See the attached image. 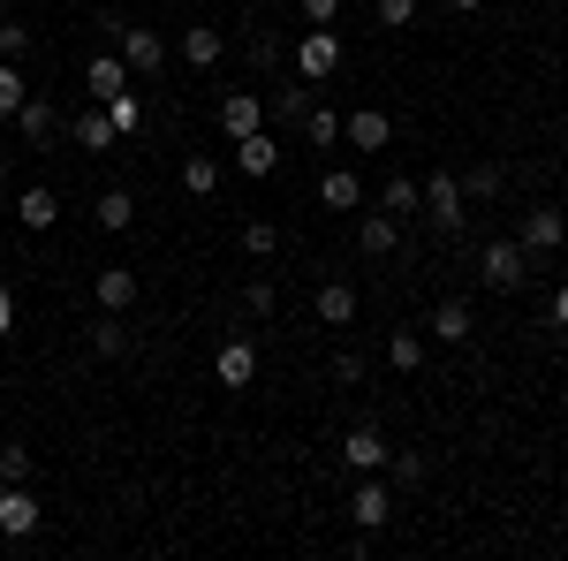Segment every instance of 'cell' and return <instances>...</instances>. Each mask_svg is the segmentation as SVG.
<instances>
[{"mask_svg": "<svg viewBox=\"0 0 568 561\" xmlns=\"http://www.w3.org/2000/svg\"><path fill=\"white\" fill-rule=\"evenodd\" d=\"M99 31L114 39V53L130 61V77H160L168 69V39L152 23H130V16H99Z\"/></svg>", "mask_w": 568, "mask_h": 561, "instance_id": "1", "label": "cell"}, {"mask_svg": "<svg viewBox=\"0 0 568 561\" xmlns=\"http://www.w3.org/2000/svg\"><path fill=\"white\" fill-rule=\"evenodd\" d=\"M342 69V39H334V23H304V39H296V77L304 84H326Z\"/></svg>", "mask_w": 568, "mask_h": 561, "instance_id": "2", "label": "cell"}, {"mask_svg": "<svg viewBox=\"0 0 568 561\" xmlns=\"http://www.w3.org/2000/svg\"><path fill=\"white\" fill-rule=\"evenodd\" d=\"M516 243H524L530 259H554V251L568 243V213H561V206H530L524 228H516Z\"/></svg>", "mask_w": 568, "mask_h": 561, "instance_id": "3", "label": "cell"}, {"mask_svg": "<svg viewBox=\"0 0 568 561\" xmlns=\"http://www.w3.org/2000/svg\"><path fill=\"white\" fill-rule=\"evenodd\" d=\"M349 517H356V531L372 539V531L394 517V485H379V478L364 471V478H356V493H349Z\"/></svg>", "mask_w": 568, "mask_h": 561, "instance_id": "4", "label": "cell"}, {"mask_svg": "<svg viewBox=\"0 0 568 561\" xmlns=\"http://www.w3.org/2000/svg\"><path fill=\"white\" fill-rule=\"evenodd\" d=\"M39 493H31V485H0V539H31V531H39Z\"/></svg>", "mask_w": 568, "mask_h": 561, "instance_id": "5", "label": "cell"}, {"mask_svg": "<svg viewBox=\"0 0 568 561\" xmlns=\"http://www.w3.org/2000/svg\"><path fill=\"white\" fill-rule=\"evenodd\" d=\"M485 289H524V273H530V251L524 243H485Z\"/></svg>", "mask_w": 568, "mask_h": 561, "instance_id": "6", "label": "cell"}, {"mask_svg": "<svg viewBox=\"0 0 568 561\" xmlns=\"http://www.w3.org/2000/svg\"><path fill=\"white\" fill-rule=\"evenodd\" d=\"M425 213H433L439 228H447V236L463 228V213H470V206H463V182H455L447 168H439V174H425Z\"/></svg>", "mask_w": 568, "mask_h": 561, "instance_id": "7", "label": "cell"}, {"mask_svg": "<svg viewBox=\"0 0 568 561\" xmlns=\"http://www.w3.org/2000/svg\"><path fill=\"white\" fill-rule=\"evenodd\" d=\"M342 463H349L356 478H364V471H387V432H379V425H356L349 440H342Z\"/></svg>", "mask_w": 568, "mask_h": 561, "instance_id": "8", "label": "cell"}, {"mask_svg": "<svg viewBox=\"0 0 568 561\" xmlns=\"http://www.w3.org/2000/svg\"><path fill=\"white\" fill-rule=\"evenodd\" d=\"M220 130H227V137L265 130V99H258V91H227V99H220Z\"/></svg>", "mask_w": 568, "mask_h": 561, "instance_id": "9", "label": "cell"}, {"mask_svg": "<svg viewBox=\"0 0 568 561\" xmlns=\"http://www.w3.org/2000/svg\"><path fill=\"white\" fill-rule=\"evenodd\" d=\"M213 372H220V388H251V380H258V349L251 342H220Z\"/></svg>", "mask_w": 568, "mask_h": 561, "instance_id": "10", "label": "cell"}, {"mask_svg": "<svg viewBox=\"0 0 568 561\" xmlns=\"http://www.w3.org/2000/svg\"><path fill=\"white\" fill-rule=\"evenodd\" d=\"M425 327H433V342H470V334H478V319H470V303H463V297L433 303V319H425Z\"/></svg>", "mask_w": 568, "mask_h": 561, "instance_id": "11", "label": "cell"}, {"mask_svg": "<svg viewBox=\"0 0 568 561\" xmlns=\"http://www.w3.org/2000/svg\"><path fill=\"white\" fill-rule=\"evenodd\" d=\"M84 91H91V99L130 91V61H122V53H99V61H84Z\"/></svg>", "mask_w": 568, "mask_h": 561, "instance_id": "12", "label": "cell"}, {"mask_svg": "<svg viewBox=\"0 0 568 561\" xmlns=\"http://www.w3.org/2000/svg\"><path fill=\"white\" fill-rule=\"evenodd\" d=\"M69 137H77L84 152H114V144H122V137H114V122H106V107H99V99H91L84 114L69 122Z\"/></svg>", "mask_w": 568, "mask_h": 561, "instance_id": "13", "label": "cell"}, {"mask_svg": "<svg viewBox=\"0 0 568 561\" xmlns=\"http://www.w3.org/2000/svg\"><path fill=\"white\" fill-rule=\"evenodd\" d=\"M342 137H349V144H364V152H387L394 122H387V114H379V107H356L349 122H342Z\"/></svg>", "mask_w": 568, "mask_h": 561, "instance_id": "14", "label": "cell"}, {"mask_svg": "<svg viewBox=\"0 0 568 561\" xmlns=\"http://www.w3.org/2000/svg\"><path fill=\"white\" fill-rule=\"evenodd\" d=\"M235 160H243V174H251V182H265V174L281 168V144H273L265 130H251V137H235Z\"/></svg>", "mask_w": 568, "mask_h": 561, "instance_id": "15", "label": "cell"}, {"mask_svg": "<svg viewBox=\"0 0 568 561\" xmlns=\"http://www.w3.org/2000/svg\"><path fill=\"white\" fill-rule=\"evenodd\" d=\"M16 220H23V228H31V236H45V228H53V220H61V198H53V190H45V182H31V190H23V198H16Z\"/></svg>", "mask_w": 568, "mask_h": 561, "instance_id": "16", "label": "cell"}, {"mask_svg": "<svg viewBox=\"0 0 568 561\" xmlns=\"http://www.w3.org/2000/svg\"><path fill=\"white\" fill-rule=\"evenodd\" d=\"M91 297H99V311H130L136 303V273L130 266H106V273L91 281Z\"/></svg>", "mask_w": 568, "mask_h": 561, "instance_id": "17", "label": "cell"}, {"mask_svg": "<svg viewBox=\"0 0 568 561\" xmlns=\"http://www.w3.org/2000/svg\"><path fill=\"white\" fill-rule=\"evenodd\" d=\"M220 53H227V39H220L213 23H190V31H182V61H190V69H220Z\"/></svg>", "mask_w": 568, "mask_h": 561, "instance_id": "18", "label": "cell"}, {"mask_svg": "<svg viewBox=\"0 0 568 561\" xmlns=\"http://www.w3.org/2000/svg\"><path fill=\"white\" fill-rule=\"evenodd\" d=\"M356 243H364V259H387L394 243H402V220H394V213H364Z\"/></svg>", "mask_w": 568, "mask_h": 561, "instance_id": "19", "label": "cell"}, {"mask_svg": "<svg viewBox=\"0 0 568 561\" xmlns=\"http://www.w3.org/2000/svg\"><path fill=\"white\" fill-rule=\"evenodd\" d=\"M311 311H318V327H349V319H356V289H349V281H326Z\"/></svg>", "mask_w": 568, "mask_h": 561, "instance_id": "20", "label": "cell"}, {"mask_svg": "<svg viewBox=\"0 0 568 561\" xmlns=\"http://www.w3.org/2000/svg\"><path fill=\"white\" fill-rule=\"evenodd\" d=\"M318 206H334V213H356V206H364V182H356L349 168H334L326 182H318Z\"/></svg>", "mask_w": 568, "mask_h": 561, "instance_id": "21", "label": "cell"}, {"mask_svg": "<svg viewBox=\"0 0 568 561\" xmlns=\"http://www.w3.org/2000/svg\"><path fill=\"white\" fill-rule=\"evenodd\" d=\"M53 122H61V114H53V99H39V91L16 107V130L31 137V144H45V137H53Z\"/></svg>", "mask_w": 568, "mask_h": 561, "instance_id": "22", "label": "cell"}, {"mask_svg": "<svg viewBox=\"0 0 568 561\" xmlns=\"http://www.w3.org/2000/svg\"><path fill=\"white\" fill-rule=\"evenodd\" d=\"M379 213H394V220L425 213V190H417V182H409V174H394L387 190H379Z\"/></svg>", "mask_w": 568, "mask_h": 561, "instance_id": "23", "label": "cell"}, {"mask_svg": "<svg viewBox=\"0 0 568 561\" xmlns=\"http://www.w3.org/2000/svg\"><path fill=\"white\" fill-rule=\"evenodd\" d=\"M99 107H106L114 137H136V130H144V99H136V91H114V99H99Z\"/></svg>", "mask_w": 568, "mask_h": 561, "instance_id": "24", "label": "cell"}, {"mask_svg": "<svg viewBox=\"0 0 568 561\" xmlns=\"http://www.w3.org/2000/svg\"><path fill=\"white\" fill-rule=\"evenodd\" d=\"M182 190H190V198H213L220 190V160L213 152H190V160H182Z\"/></svg>", "mask_w": 568, "mask_h": 561, "instance_id": "25", "label": "cell"}, {"mask_svg": "<svg viewBox=\"0 0 568 561\" xmlns=\"http://www.w3.org/2000/svg\"><path fill=\"white\" fill-rule=\"evenodd\" d=\"M31 99V77H23V61H0V122H16V107Z\"/></svg>", "mask_w": 568, "mask_h": 561, "instance_id": "26", "label": "cell"}, {"mask_svg": "<svg viewBox=\"0 0 568 561\" xmlns=\"http://www.w3.org/2000/svg\"><path fill=\"white\" fill-rule=\"evenodd\" d=\"M91 357H130V327H122V311H106V319L91 327Z\"/></svg>", "mask_w": 568, "mask_h": 561, "instance_id": "27", "label": "cell"}, {"mask_svg": "<svg viewBox=\"0 0 568 561\" xmlns=\"http://www.w3.org/2000/svg\"><path fill=\"white\" fill-rule=\"evenodd\" d=\"M455 182H463V206H493L500 198V168H463Z\"/></svg>", "mask_w": 568, "mask_h": 561, "instance_id": "28", "label": "cell"}, {"mask_svg": "<svg viewBox=\"0 0 568 561\" xmlns=\"http://www.w3.org/2000/svg\"><path fill=\"white\" fill-rule=\"evenodd\" d=\"M130 220H136V198H130V190H106V198H99V228H114V236H122Z\"/></svg>", "mask_w": 568, "mask_h": 561, "instance_id": "29", "label": "cell"}, {"mask_svg": "<svg viewBox=\"0 0 568 561\" xmlns=\"http://www.w3.org/2000/svg\"><path fill=\"white\" fill-rule=\"evenodd\" d=\"M273 243H281L273 220H243V259H273Z\"/></svg>", "mask_w": 568, "mask_h": 561, "instance_id": "30", "label": "cell"}, {"mask_svg": "<svg viewBox=\"0 0 568 561\" xmlns=\"http://www.w3.org/2000/svg\"><path fill=\"white\" fill-rule=\"evenodd\" d=\"M265 114H281V122H304V114H311V84L273 91V107H265Z\"/></svg>", "mask_w": 568, "mask_h": 561, "instance_id": "31", "label": "cell"}, {"mask_svg": "<svg viewBox=\"0 0 568 561\" xmlns=\"http://www.w3.org/2000/svg\"><path fill=\"white\" fill-rule=\"evenodd\" d=\"M387 364H394V372H417V364H425V342H417V334H394V342H387Z\"/></svg>", "mask_w": 568, "mask_h": 561, "instance_id": "32", "label": "cell"}, {"mask_svg": "<svg viewBox=\"0 0 568 561\" xmlns=\"http://www.w3.org/2000/svg\"><path fill=\"white\" fill-rule=\"evenodd\" d=\"M23 478H31V448L8 440V448H0V485H23Z\"/></svg>", "mask_w": 568, "mask_h": 561, "instance_id": "33", "label": "cell"}, {"mask_svg": "<svg viewBox=\"0 0 568 561\" xmlns=\"http://www.w3.org/2000/svg\"><path fill=\"white\" fill-rule=\"evenodd\" d=\"M23 53H31V23H8L0 16V61H23Z\"/></svg>", "mask_w": 568, "mask_h": 561, "instance_id": "34", "label": "cell"}, {"mask_svg": "<svg viewBox=\"0 0 568 561\" xmlns=\"http://www.w3.org/2000/svg\"><path fill=\"white\" fill-rule=\"evenodd\" d=\"M387 463H394V485H425V455L417 448H402V455L387 448Z\"/></svg>", "mask_w": 568, "mask_h": 561, "instance_id": "35", "label": "cell"}, {"mask_svg": "<svg viewBox=\"0 0 568 561\" xmlns=\"http://www.w3.org/2000/svg\"><path fill=\"white\" fill-rule=\"evenodd\" d=\"M304 137H311V144H334V137H342V114H326V107H311V114H304Z\"/></svg>", "mask_w": 568, "mask_h": 561, "instance_id": "36", "label": "cell"}, {"mask_svg": "<svg viewBox=\"0 0 568 561\" xmlns=\"http://www.w3.org/2000/svg\"><path fill=\"white\" fill-rule=\"evenodd\" d=\"M372 16H379L387 31H402V23H417V0H372Z\"/></svg>", "mask_w": 568, "mask_h": 561, "instance_id": "37", "label": "cell"}, {"mask_svg": "<svg viewBox=\"0 0 568 561\" xmlns=\"http://www.w3.org/2000/svg\"><path fill=\"white\" fill-rule=\"evenodd\" d=\"M243 311L265 319V311H273V281H251V289H243Z\"/></svg>", "mask_w": 568, "mask_h": 561, "instance_id": "38", "label": "cell"}, {"mask_svg": "<svg viewBox=\"0 0 568 561\" xmlns=\"http://www.w3.org/2000/svg\"><path fill=\"white\" fill-rule=\"evenodd\" d=\"M296 8H304V23H334L342 16V0H296Z\"/></svg>", "mask_w": 568, "mask_h": 561, "instance_id": "39", "label": "cell"}, {"mask_svg": "<svg viewBox=\"0 0 568 561\" xmlns=\"http://www.w3.org/2000/svg\"><path fill=\"white\" fill-rule=\"evenodd\" d=\"M16 334V297H8V281H0V342Z\"/></svg>", "mask_w": 568, "mask_h": 561, "instance_id": "40", "label": "cell"}, {"mask_svg": "<svg viewBox=\"0 0 568 561\" xmlns=\"http://www.w3.org/2000/svg\"><path fill=\"white\" fill-rule=\"evenodd\" d=\"M554 327L568 334V289H554Z\"/></svg>", "mask_w": 568, "mask_h": 561, "instance_id": "41", "label": "cell"}, {"mask_svg": "<svg viewBox=\"0 0 568 561\" xmlns=\"http://www.w3.org/2000/svg\"><path fill=\"white\" fill-rule=\"evenodd\" d=\"M447 8H455V16H478V8H485V0H447Z\"/></svg>", "mask_w": 568, "mask_h": 561, "instance_id": "42", "label": "cell"}, {"mask_svg": "<svg viewBox=\"0 0 568 561\" xmlns=\"http://www.w3.org/2000/svg\"><path fill=\"white\" fill-rule=\"evenodd\" d=\"M0 182H8V144H0Z\"/></svg>", "mask_w": 568, "mask_h": 561, "instance_id": "43", "label": "cell"}]
</instances>
